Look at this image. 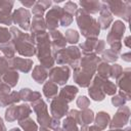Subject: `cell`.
Returning <instances> with one entry per match:
<instances>
[{"label": "cell", "mask_w": 131, "mask_h": 131, "mask_svg": "<svg viewBox=\"0 0 131 131\" xmlns=\"http://www.w3.org/2000/svg\"><path fill=\"white\" fill-rule=\"evenodd\" d=\"M100 60V57H98L95 53L83 55L80 59L79 66L74 69V82L82 88L88 87L96 73V68Z\"/></svg>", "instance_id": "cell-1"}, {"label": "cell", "mask_w": 131, "mask_h": 131, "mask_svg": "<svg viewBox=\"0 0 131 131\" xmlns=\"http://www.w3.org/2000/svg\"><path fill=\"white\" fill-rule=\"evenodd\" d=\"M31 37L33 38L36 46V56L40 62V66L45 68L46 70H50L54 67V51L52 50L49 35L46 31L31 33Z\"/></svg>", "instance_id": "cell-2"}, {"label": "cell", "mask_w": 131, "mask_h": 131, "mask_svg": "<svg viewBox=\"0 0 131 131\" xmlns=\"http://www.w3.org/2000/svg\"><path fill=\"white\" fill-rule=\"evenodd\" d=\"M11 42L14 45L15 51L25 57H31L36 54V46L30 34L24 33L17 27H10Z\"/></svg>", "instance_id": "cell-3"}, {"label": "cell", "mask_w": 131, "mask_h": 131, "mask_svg": "<svg viewBox=\"0 0 131 131\" xmlns=\"http://www.w3.org/2000/svg\"><path fill=\"white\" fill-rule=\"evenodd\" d=\"M82 57L81 50L78 46L72 45L60 49L54 53V60L59 66H71L73 70L79 66Z\"/></svg>", "instance_id": "cell-4"}, {"label": "cell", "mask_w": 131, "mask_h": 131, "mask_svg": "<svg viewBox=\"0 0 131 131\" xmlns=\"http://www.w3.org/2000/svg\"><path fill=\"white\" fill-rule=\"evenodd\" d=\"M126 26L122 20H115L106 36V43L110 45V49L119 53L122 49V38L124 36Z\"/></svg>", "instance_id": "cell-5"}, {"label": "cell", "mask_w": 131, "mask_h": 131, "mask_svg": "<svg viewBox=\"0 0 131 131\" xmlns=\"http://www.w3.org/2000/svg\"><path fill=\"white\" fill-rule=\"evenodd\" d=\"M107 6L112 15L122 17L125 21H129L131 15V2L121 0H106L103 1Z\"/></svg>", "instance_id": "cell-6"}, {"label": "cell", "mask_w": 131, "mask_h": 131, "mask_svg": "<svg viewBox=\"0 0 131 131\" xmlns=\"http://www.w3.org/2000/svg\"><path fill=\"white\" fill-rule=\"evenodd\" d=\"M31 106H32L33 111L35 112V114L37 116V122L39 123L40 127L49 128L51 117L48 114L46 102L42 98H39V99L31 102Z\"/></svg>", "instance_id": "cell-7"}, {"label": "cell", "mask_w": 131, "mask_h": 131, "mask_svg": "<svg viewBox=\"0 0 131 131\" xmlns=\"http://www.w3.org/2000/svg\"><path fill=\"white\" fill-rule=\"evenodd\" d=\"M71 75V70L68 66L53 67L48 71L49 80L56 85H64Z\"/></svg>", "instance_id": "cell-8"}, {"label": "cell", "mask_w": 131, "mask_h": 131, "mask_svg": "<svg viewBox=\"0 0 131 131\" xmlns=\"http://www.w3.org/2000/svg\"><path fill=\"white\" fill-rule=\"evenodd\" d=\"M130 118V108L127 105L120 106L116 114L114 115L113 119L110 121V128L111 129H122L124 126L127 125Z\"/></svg>", "instance_id": "cell-9"}, {"label": "cell", "mask_w": 131, "mask_h": 131, "mask_svg": "<svg viewBox=\"0 0 131 131\" xmlns=\"http://www.w3.org/2000/svg\"><path fill=\"white\" fill-rule=\"evenodd\" d=\"M12 23L24 31H30L31 27V12L25 7L15 9L12 12Z\"/></svg>", "instance_id": "cell-10"}, {"label": "cell", "mask_w": 131, "mask_h": 131, "mask_svg": "<svg viewBox=\"0 0 131 131\" xmlns=\"http://www.w3.org/2000/svg\"><path fill=\"white\" fill-rule=\"evenodd\" d=\"M75 15H76V21H77L78 28H79L80 32L82 33V36L85 37V35L89 31V29L92 27V25L96 20V18L92 17L90 14H88L82 8H78Z\"/></svg>", "instance_id": "cell-11"}, {"label": "cell", "mask_w": 131, "mask_h": 131, "mask_svg": "<svg viewBox=\"0 0 131 131\" xmlns=\"http://www.w3.org/2000/svg\"><path fill=\"white\" fill-rule=\"evenodd\" d=\"M62 13V7L58 6V5H54L52 6L45 15V24H46V28L49 31H53V30H57V27L59 26V18L60 15Z\"/></svg>", "instance_id": "cell-12"}, {"label": "cell", "mask_w": 131, "mask_h": 131, "mask_svg": "<svg viewBox=\"0 0 131 131\" xmlns=\"http://www.w3.org/2000/svg\"><path fill=\"white\" fill-rule=\"evenodd\" d=\"M102 79L98 76H94L90 85L88 86V94L94 101H102L105 98V94L101 87Z\"/></svg>", "instance_id": "cell-13"}, {"label": "cell", "mask_w": 131, "mask_h": 131, "mask_svg": "<svg viewBox=\"0 0 131 131\" xmlns=\"http://www.w3.org/2000/svg\"><path fill=\"white\" fill-rule=\"evenodd\" d=\"M50 113L52 115V118H55L57 120H60L69 113V105L66 101L60 99L59 97H55L50 102Z\"/></svg>", "instance_id": "cell-14"}, {"label": "cell", "mask_w": 131, "mask_h": 131, "mask_svg": "<svg viewBox=\"0 0 131 131\" xmlns=\"http://www.w3.org/2000/svg\"><path fill=\"white\" fill-rule=\"evenodd\" d=\"M10 68L14 71H18L21 73H29L33 68V60L31 58H23L18 56H14L9 59Z\"/></svg>", "instance_id": "cell-15"}, {"label": "cell", "mask_w": 131, "mask_h": 131, "mask_svg": "<svg viewBox=\"0 0 131 131\" xmlns=\"http://www.w3.org/2000/svg\"><path fill=\"white\" fill-rule=\"evenodd\" d=\"M49 35V39H50V43H51V47L52 50L54 52L66 48L67 46V40L64 38V36L62 35V33L58 30H53V31H49L48 33Z\"/></svg>", "instance_id": "cell-16"}, {"label": "cell", "mask_w": 131, "mask_h": 131, "mask_svg": "<svg viewBox=\"0 0 131 131\" xmlns=\"http://www.w3.org/2000/svg\"><path fill=\"white\" fill-rule=\"evenodd\" d=\"M101 2H102V7H101V10L99 11L98 19H96V20H97V23L99 25L100 30H106L113 24L114 17L112 15V13L110 12V10H108L107 6L105 5V3L103 1H101Z\"/></svg>", "instance_id": "cell-17"}, {"label": "cell", "mask_w": 131, "mask_h": 131, "mask_svg": "<svg viewBox=\"0 0 131 131\" xmlns=\"http://www.w3.org/2000/svg\"><path fill=\"white\" fill-rule=\"evenodd\" d=\"M79 89L77 86L74 85H66L63 86L57 94V97H59L60 99H62L63 101H66L67 103L71 102L74 100V98L76 97V95L78 94Z\"/></svg>", "instance_id": "cell-18"}, {"label": "cell", "mask_w": 131, "mask_h": 131, "mask_svg": "<svg viewBox=\"0 0 131 131\" xmlns=\"http://www.w3.org/2000/svg\"><path fill=\"white\" fill-rule=\"evenodd\" d=\"M79 4L82 7V9L90 15L98 13L102 7V2L98 1V0H90V1L81 0V1H79Z\"/></svg>", "instance_id": "cell-19"}, {"label": "cell", "mask_w": 131, "mask_h": 131, "mask_svg": "<svg viewBox=\"0 0 131 131\" xmlns=\"http://www.w3.org/2000/svg\"><path fill=\"white\" fill-rule=\"evenodd\" d=\"M19 100H20L19 93L16 91H11L8 94L0 93V107H5L11 104H16Z\"/></svg>", "instance_id": "cell-20"}, {"label": "cell", "mask_w": 131, "mask_h": 131, "mask_svg": "<svg viewBox=\"0 0 131 131\" xmlns=\"http://www.w3.org/2000/svg\"><path fill=\"white\" fill-rule=\"evenodd\" d=\"M130 74H131L130 68L123 70L122 76L117 81L120 90L123 92H126V93H130Z\"/></svg>", "instance_id": "cell-21"}, {"label": "cell", "mask_w": 131, "mask_h": 131, "mask_svg": "<svg viewBox=\"0 0 131 131\" xmlns=\"http://www.w3.org/2000/svg\"><path fill=\"white\" fill-rule=\"evenodd\" d=\"M32 78L38 83V84H43L46 82L48 78V70L43 68L42 66L38 64L35 66L32 72Z\"/></svg>", "instance_id": "cell-22"}, {"label": "cell", "mask_w": 131, "mask_h": 131, "mask_svg": "<svg viewBox=\"0 0 131 131\" xmlns=\"http://www.w3.org/2000/svg\"><path fill=\"white\" fill-rule=\"evenodd\" d=\"M19 98L20 100L28 101V102H33L39 98H41V93L38 91H33L30 88H21L19 90Z\"/></svg>", "instance_id": "cell-23"}, {"label": "cell", "mask_w": 131, "mask_h": 131, "mask_svg": "<svg viewBox=\"0 0 131 131\" xmlns=\"http://www.w3.org/2000/svg\"><path fill=\"white\" fill-rule=\"evenodd\" d=\"M110 121H111V117L110 114L106 112L100 111L94 116V123L100 130H104L108 126Z\"/></svg>", "instance_id": "cell-24"}, {"label": "cell", "mask_w": 131, "mask_h": 131, "mask_svg": "<svg viewBox=\"0 0 131 131\" xmlns=\"http://www.w3.org/2000/svg\"><path fill=\"white\" fill-rule=\"evenodd\" d=\"M43 94L46 98L48 99H53L57 96L58 94V88H57V85L53 82H51L50 80L45 82L44 85H43Z\"/></svg>", "instance_id": "cell-25"}, {"label": "cell", "mask_w": 131, "mask_h": 131, "mask_svg": "<svg viewBox=\"0 0 131 131\" xmlns=\"http://www.w3.org/2000/svg\"><path fill=\"white\" fill-rule=\"evenodd\" d=\"M18 78H19L18 73H17L16 71L12 70V69L8 70V71H7L6 73H4L3 76H2L3 82L6 83V84H7L8 86H10L11 88L16 86V84H17V82H18Z\"/></svg>", "instance_id": "cell-26"}, {"label": "cell", "mask_w": 131, "mask_h": 131, "mask_svg": "<svg viewBox=\"0 0 131 131\" xmlns=\"http://www.w3.org/2000/svg\"><path fill=\"white\" fill-rule=\"evenodd\" d=\"M46 30H47V28H46V24H45L44 17L33 16V20L31 21V27H30L31 33L43 32V31H46Z\"/></svg>", "instance_id": "cell-27"}, {"label": "cell", "mask_w": 131, "mask_h": 131, "mask_svg": "<svg viewBox=\"0 0 131 131\" xmlns=\"http://www.w3.org/2000/svg\"><path fill=\"white\" fill-rule=\"evenodd\" d=\"M98 39H86V41H84L83 43H81L79 45V48L81 50V53H83V55L85 54H90V53H94V46L95 43Z\"/></svg>", "instance_id": "cell-28"}, {"label": "cell", "mask_w": 131, "mask_h": 131, "mask_svg": "<svg viewBox=\"0 0 131 131\" xmlns=\"http://www.w3.org/2000/svg\"><path fill=\"white\" fill-rule=\"evenodd\" d=\"M96 76L100 77L101 79H108L111 75V66L107 62L100 60L96 68Z\"/></svg>", "instance_id": "cell-29"}, {"label": "cell", "mask_w": 131, "mask_h": 131, "mask_svg": "<svg viewBox=\"0 0 131 131\" xmlns=\"http://www.w3.org/2000/svg\"><path fill=\"white\" fill-rule=\"evenodd\" d=\"M0 52L8 59H11L15 56V48L13 43L10 41L8 43H5L3 45H0Z\"/></svg>", "instance_id": "cell-30"}, {"label": "cell", "mask_w": 131, "mask_h": 131, "mask_svg": "<svg viewBox=\"0 0 131 131\" xmlns=\"http://www.w3.org/2000/svg\"><path fill=\"white\" fill-rule=\"evenodd\" d=\"M101 87H102V90L104 92L105 95H115L118 91V88H117V85L110 81L108 79H102V83H101Z\"/></svg>", "instance_id": "cell-31"}, {"label": "cell", "mask_w": 131, "mask_h": 131, "mask_svg": "<svg viewBox=\"0 0 131 131\" xmlns=\"http://www.w3.org/2000/svg\"><path fill=\"white\" fill-rule=\"evenodd\" d=\"M18 125L24 131H38L37 123H35V121L33 119H31L30 117L18 121Z\"/></svg>", "instance_id": "cell-32"}, {"label": "cell", "mask_w": 131, "mask_h": 131, "mask_svg": "<svg viewBox=\"0 0 131 131\" xmlns=\"http://www.w3.org/2000/svg\"><path fill=\"white\" fill-rule=\"evenodd\" d=\"M100 59L104 62H113V63H116V61L119 59V53L115 52L114 50L112 49H104L103 52L101 53V57Z\"/></svg>", "instance_id": "cell-33"}, {"label": "cell", "mask_w": 131, "mask_h": 131, "mask_svg": "<svg viewBox=\"0 0 131 131\" xmlns=\"http://www.w3.org/2000/svg\"><path fill=\"white\" fill-rule=\"evenodd\" d=\"M16 113H17V121H20L30 117V115L32 114V107L27 103H23L17 105Z\"/></svg>", "instance_id": "cell-34"}, {"label": "cell", "mask_w": 131, "mask_h": 131, "mask_svg": "<svg viewBox=\"0 0 131 131\" xmlns=\"http://www.w3.org/2000/svg\"><path fill=\"white\" fill-rule=\"evenodd\" d=\"M80 115H81V122H82V125H89L90 123H92L94 121V113L92 110L90 108H85V110H82L80 112Z\"/></svg>", "instance_id": "cell-35"}, {"label": "cell", "mask_w": 131, "mask_h": 131, "mask_svg": "<svg viewBox=\"0 0 131 131\" xmlns=\"http://www.w3.org/2000/svg\"><path fill=\"white\" fill-rule=\"evenodd\" d=\"M17 105L16 104H11L9 105L6 111H5V115H4V119L7 122H14L15 120H17Z\"/></svg>", "instance_id": "cell-36"}, {"label": "cell", "mask_w": 131, "mask_h": 131, "mask_svg": "<svg viewBox=\"0 0 131 131\" xmlns=\"http://www.w3.org/2000/svg\"><path fill=\"white\" fill-rule=\"evenodd\" d=\"M62 131H79L78 124L73 118L67 116L62 122Z\"/></svg>", "instance_id": "cell-37"}, {"label": "cell", "mask_w": 131, "mask_h": 131, "mask_svg": "<svg viewBox=\"0 0 131 131\" xmlns=\"http://www.w3.org/2000/svg\"><path fill=\"white\" fill-rule=\"evenodd\" d=\"M64 38L67 40V43H70L72 45L78 43L79 41V38H80V35L79 33L74 30V29H69L66 31V34H64Z\"/></svg>", "instance_id": "cell-38"}, {"label": "cell", "mask_w": 131, "mask_h": 131, "mask_svg": "<svg viewBox=\"0 0 131 131\" xmlns=\"http://www.w3.org/2000/svg\"><path fill=\"white\" fill-rule=\"evenodd\" d=\"M0 24L11 26L12 25V13L11 11L0 9Z\"/></svg>", "instance_id": "cell-39"}, {"label": "cell", "mask_w": 131, "mask_h": 131, "mask_svg": "<svg viewBox=\"0 0 131 131\" xmlns=\"http://www.w3.org/2000/svg\"><path fill=\"white\" fill-rule=\"evenodd\" d=\"M122 73H123V68L119 63H113L111 66V75H110V78H113L116 81H118L119 78L122 76Z\"/></svg>", "instance_id": "cell-40"}, {"label": "cell", "mask_w": 131, "mask_h": 131, "mask_svg": "<svg viewBox=\"0 0 131 131\" xmlns=\"http://www.w3.org/2000/svg\"><path fill=\"white\" fill-rule=\"evenodd\" d=\"M11 41V35L7 28L0 27V45L8 43Z\"/></svg>", "instance_id": "cell-41"}, {"label": "cell", "mask_w": 131, "mask_h": 131, "mask_svg": "<svg viewBox=\"0 0 131 131\" xmlns=\"http://www.w3.org/2000/svg\"><path fill=\"white\" fill-rule=\"evenodd\" d=\"M62 10L74 16L78 10V5H77V3L73 2V1H68V2H66L64 6L62 7Z\"/></svg>", "instance_id": "cell-42"}, {"label": "cell", "mask_w": 131, "mask_h": 131, "mask_svg": "<svg viewBox=\"0 0 131 131\" xmlns=\"http://www.w3.org/2000/svg\"><path fill=\"white\" fill-rule=\"evenodd\" d=\"M72 23H73V15H71V14H69L62 10V13H61L60 18H59V26L69 27Z\"/></svg>", "instance_id": "cell-43"}, {"label": "cell", "mask_w": 131, "mask_h": 131, "mask_svg": "<svg viewBox=\"0 0 131 131\" xmlns=\"http://www.w3.org/2000/svg\"><path fill=\"white\" fill-rule=\"evenodd\" d=\"M77 106L81 110H85V108H88V106L90 105V100L87 96H84V95H81L77 98Z\"/></svg>", "instance_id": "cell-44"}, {"label": "cell", "mask_w": 131, "mask_h": 131, "mask_svg": "<svg viewBox=\"0 0 131 131\" xmlns=\"http://www.w3.org/2000/svg\"><path fill=\"white\" fill-rule=\"evenodd\" d=\"M45 10H46V9H45L38 1H36L35 5L33 6L32 12H33V15L36 16V17H43V14H44Z\"/></svg>", "instance_id": "cell-45"}, {"label": "cell", "mask_w": 131, "mask_h": 131, "mask_svg": "<svg viewBox=\"0 0 131 131\" xmlns=\"http://www.w3.org/2000/svg\"><path fill=\"white\" fill-rule=\"evenodd\" d=\"M10 63H9V59L6 58L3 55H0V72L2 73V75L4 73H6L8 70H10Z\"/></svg>", "instance_id": "cell-46"}, {"label": "cell", "mask_w": 131, "mask_h": 131, "mask_svg": "<svg viewBox=\"0 0 131 131\" xmlns=\"http://www.w3.org/2000/svg\"><path fill=\"white\" fill-rule=\"evenodd\" d=\"M126 99H124L122 96H120L119 94H115L113 95L112 97V104L116 107H120V106H123L126 104Z\"/></svg>", "instance_id": "cell-47"}, {"label": "cell", "mask_w": 131, "mask_h": 131, "mask_svg": "<svg viewBox=\"0 0 131 131\" xmlns=\"http://www.w3.org/2000/svg\"><path fill=\"white\" fill-rule=\"evenodd\" d=\"M104 49H105V41L104 40H97L95 43V46H94V53L96 55L101 54Z\"/></svg>", "instance_id": "cell-48"}, {"label": "cell", "mask_w": 131, "mask_h": 131, "mask_svg": "<svg viewBox=\"0 0 131 131\" xmlns=\"http://www.w3.org/2000/svg\"><path fill=\"white\" fill-rule=\"evenodd\" d=\"M68 116H69V117H71V118H73V119L76 121V123H77V124H80V125H82V122H81V115H80V111H78V110H71V111H69V113H68Z\"/></svg>", "instance_id": "cell-49"}, {"label": "cell", "mask_w": 131, "mask_h": 131, "mask_svg": "<svg viewBox=\"0 0 131 131\" xmlns=\"http://www.w3.org/2000/svg\"><path fill=\"white\" fill-rule=\"evenodd\" d=\"M11 87L10 86H8L6 83H1L0 84V93H4V94H8V93H10L11 91Z\"/></svg>", "instance_id": "cell-50"}, {"label": "cell", "mask_w": 131, "mask_h": 131, "mask_svg": "<svg viewBox=\"0 0 131 131\" xmlns=\"http://www.w3.org/2000/svg\"><path fill=\"white\" fill-rule=\"evenodd\" d=\"M59 126H60L59 120H57L55 118H51V121H50V124H49V129L50 130H54L55 128H57Z\"/></svg>", "instance_id": "cell-51"}, {"label": "cell", "mask_w": 131, "mask_h": 131, "mask_svg": "<svg viewBox=\"0 0 131 131\" xmlns=\"http://www.w3.org/2000/svg\"><path fill=\"white\" fill-rule=\"evenodd\" d=\"M20 3L25 6V8L27 9V8H33V6L35 5V3H36V1L35 0H21L20 1Z\"/></svg>", "instance_id": "cell-52"}, {"label": "cell", "mask_w": 131, "mask_h": 131, "mask_svg": "<svg viewBox=\"0 0 131 131\" xmlns=\"http://www.w3.org/2000/svg\"><path fill=\"white\" fill-rule=\"evenodd\" d=\"M45 9H47V8H49L50 6H51V4H52V2L50 1V0H39L38 1Z\"/></svg>", "instance_id": "cell-53"}, {"label": "cell", "mask_w": 131, "mask_h": 131, "mask_svg": "<svg viewBox=\"0 0 131 131\" xmlns=\"http://www.w3.org/2000/svg\"><path fill=\"white\" fill-rule=\"evenodd\" d=\"M121 58H122L124 61L130 62V61H131V53H130V52H126V53H123V54L121 55Z\"/></svg>", "instance_id": "cell-54"}, {"label": "cell", "mask_w": 131, "mask_h": 131, "mask_svg": "<svg viewBox=\"0 0 131 131\" xmlns=\"http://www.w3.org/2000/svg\"><path fill=\"white\" fill-rule=\"evenodd\" d=\"M0 131H7L6 126H5V124L3 122V119L1 117H0Z\"/></svg>", "instance_id": "cell-55"}, {"label": "cell", "mask_w": 131, "mask_h": 131, "mask_svg": "<svg viewBox=\"0 0 131 131\" xmlns=\"http://www.w3.org/2000/svg\"><path fill=\"white\" fill-rule=\"evenodd\" d=\"M130 39H131V37H130V36H127V37L125 38V41H124L125 45H126L128 48H130Z\"/></svg>", "instance_id": "cell-56"}, {"label": "cell", "mask_w": 131, "mask_h": 131, "mask_svg": "<svg viewBox=\"0 0 131 131\" xmlns=\"http://www.w3.org/2000/svg\"><path fill=\"white\" fill-rule=\"evenodd\" d=\"M89 131H101V130L96 125H92V126L89 127Z\"/></svg>", "instance_id": "cell-57"}, {"label": "cell", "mask_w": 131, "mask_h": 131, "mask_svg": "<svg viewBox=\"0 0 131 131\" xmlns=\"http://www.w3.org/2000/svg\"><path fill=\"white\" fill-rule=\"evenodd\" d=\"M79 131H89V126L88 125H81V128Z\"/></svg>", "instance_id": "cell-58"}, {"label": "cell", "mask_w": 131, "mask_h": 131, "mask_svg": "<svg viewBox=\"0 0 131 131\" xmlns=\"http://www.w3.org/2000/svg\"><path fill=\"white\" fill-rule=\"evenodd\" d=\"M39 131H50L49 128H46V127H40Z\"/></svg>", "instance_id": "cell-59"}, {"label": "cell", "mask_w": 131, "mask_h": 131, "mask_svg": "<svg viewBox=\"0 0 131 131\" xmlns=\"http://www.w3.org/2000/svg\"><path fill=\"white\" fill-rule=\"evenodd\" d=\"M9 131H20V129H19V128H16V127H15V128H11V129H10Z\"/></svg>", "instance_id": "cell-60"}, {"label": "cell", "mask_w": 131, "mask_h": 131, "mask_svg": "<svg viewBox=\"0 0 131 131\" xmlns=\"http://www.w3.org/2000/svg\"><path fill=\"white\" fill-rule=\"evenodd\" d=\"M53 131H62V128H60V127H57V128H55Z\"/></svg>", "instance_id": "cell-61"}, {"label": "cell", "mask_w": 131, "mask_h": 131, "mask_svg": "<svg viewBox=\"0 0 131 131\" xmlns=\"http://www.w3.org/2000/svg\"><path fill=\"white\" fill-rule=\"evenodd\" d=\"M122 131H131V128H130V127H127V128H125V129H123Z\"/></svg>", "instance_id": "cell-62"}, {"label": "cell", "mask_w": 131, "mask_h": 131, "mask_svg": "<svg viewBox=\"0 0 131 131\" xmlns=\"http://www.w3.org/2000/svg\"><path fill=\"white\" fill-rule=\"evenodd\" d=\"M2 76H3V75H2V73L0 72V84H1V83H3V80H2Z\"/></svg>", "instance_id": "cell-63"}, {"label": "cell", "mask_w": 131, "mask_h": 131, "mask_svg": "<svg viewBox=\"0 0 131 131\" xmlns=\"http://www.w3.org/2000/svg\"><path fill=\"white\" fill-rule=\"evenodd\" d=\"M108 131H122V129H110Z\"/></svg>", "instance_id": "cell-64"}]
</instances>
